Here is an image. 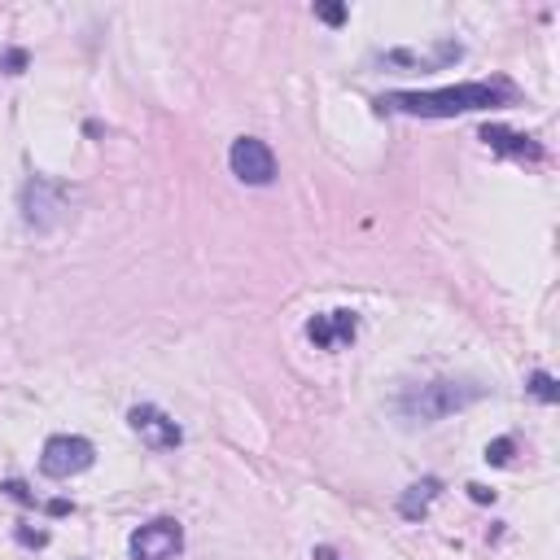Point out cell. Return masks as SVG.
Wrapping results in <instances>:
<instances>
[{"mask_svg":"<svg viewBox=\"0 0 560 560\" xmlns=\"http://www.w3.org/2000/svg\"><path fill=\"white\" fill-rule=\"evenodd\" d=\"M516 101V88L508 79H477V83H455V88H429V92H389L376 105L389 114H416V118H455L472 109H494Z\"/></svg>","mask_w":560,"mask_h":560,"instance_id":"obj_1","label":"cell"},{"mask_svg":"<svg viewBox=\"0 0 560 560\" xmlns=\"http://www.w3.org/2000/svg\"><path fill=\"white\" fill-rule=\"evenodd\" d=\"M486 389L477 381H455V376H438V381H424V385H411L402 398H398V411L411 420V424H438L464 407H472Z\"/></svg>","mask_w":560,"mask_h":560,"instance_id":"obj_2","label":"cell"},{"mask_svg":"<svg viewBox=\"0 0 560 560\" xmlns=\"http://www.w3.org/2000/svg\"><path fill=\"white\" fill-rule=\"evenodd\" d=\"M66 210H70L66 184H57V179H48V175H31V179L22 184V219H26V228L52 232V228H61Z\"/></svg>","mask_w":560,"mask_h":560,"instance_id":"obj_3","label":"cell"},{"mask_svg":"<svg viewBox=\"0 0 560 560\" xmlns=\"http://www.w3.org/2000/svg\"><path fill=\"white\" fill-rule=\"evenodd\" d=\"M92 459H96V446H92L88 438H79V433H57V438H48V442H44L39 468H44V477L66 481V477H74V472L92 468Z\"/></svg>","mask_w":560,"mask_h":560,"instance_id":"obj_4","label":"cell"},{"mask_svg":"<svg viewBox=\"0 0 560 560\" xmlns=\"http://www.w3.org/2000/svg\"><path fill=\"white\" fill-rule=\"evenodd\" d=\"M228 166H232V175H236L241 184H254V188H262V184L276 179V153H271L258 136H241V140H232V149H228Z\"/></svg>","mask_w":560,"mask_h":560,"instance_id":"obj_5","label":"cell"},{"mask_svg":"<svg viewBox=\"0 0 560 560\" xmlns=\"http://www.w3.org/2000/svg\"><path fill=\"white\" fill-rule=\"evenodd\" d=\"M184 547V529L171 516H158L131 534V560H175Z\"/></svg>","mask_w":560,"mask_h":560,"instance_id":"obj_6","label":"cell"},{"mask_svg":"<svg viewBox=\"0 0 560 560\" xmlns=\"http://www.w3.org/2000/svg\"><path fill=\"white\" fill-rule=\"evenodd\" d=\"M127 424L140 433V442H144L149 451H175V446L184 442L179 424H175V420H171L162 407H153V402H140V407H131Z\"/></svg>","mask_w":560,"mask_h":560,"instance_id":"obj_7","label":"cell"},{"mask_svg":"<svg viewBox=\"0 0 560 560\" xmlns=\"http://www.w3.org/2000/svg\"><path fill=\"white\" fill-rule=\"evenodd\" d=\"M354 332H359L354 311H324V315H315V319L306 324V337H311L319 350H337V346L354 341Z\"/></svg>","mask_w":560,"mask_h":560,"instance_id":"obj_8","label":"cell"},{"mask_svg":"<svg viewBox=\"0 0 560 560\" xmlns=\"http://www.w3.org/2000/svg\"><path fill=\"white\" fill-rule=\"evenodd\" d=\"M481 140L494 149V153H503V158H516V162H538L542 158V149L529 140V136H521V131H508V127H486L481 131Z\"/></svg>","mask_w":560,"mask_h":560,"instance_id":"obj_9","label":"cell"},{"mask_svg":"<svg viewBox=\"0 0 560 560\" xmlns=\"http://www.w3.org/2000/svg\"><path fill=\"white\" fill-rule=\"evenodd\" d=\"M438 499V481L433 477H424V481H416V486H407V494L398 499V512L407 516V521H416V516H424L429 512V503Z\"/></svg>","mask_w":560,"mask_h":560,"instance_id":"obj_10","label":"cell"},{"mask_svg":"<svg viewBox=\"0 0 560 560\" xmlns=\"http://www.w3.org/2000/svg\"><path fill=\"white\" fill-rule=\"evenodd\" d=\"M529 394H534L538 402H556V381H551V372H534V376H529Z\"/></svg>","mask_w":560,"mask_h":560,"instance_id":"obj_11","label":"cell"},{"mask_svg":"<svg viewBox=\"0 0 560 560\" xmlns=\"http://www.w3.org/2000/svg\"><path fill=\"white\" fill-rule=\"evenodd\" d=\"M508 451H512V438H499V442L486 446V459L490 464H508Z\"/></svg>","mask_w":560,"mask_h":560,"instance_id":"obj_12","label":"cell"},{"mask_svg":"<svg viewBox=\"0 0 560 560\" xmlns=\"http://www.w3.org/2000/svg\"><path fill=\"white\" fill-rule=\"evenodd\" d=\"M315 13H319V18H324V22H332V26H337V22H341V18H346V4H319V9H315Z\"/></svg>","mask_w":560,"mask_h":560,"instance_id":"obj_13","label":"cell"},{"mask_svg":"<svg viewBox=\"0 0 560 560\" xmlns=\"http://www.w3.org/2000/svg\"><path fill=\"white\" fill-rule=\"evenodd\" d=\"M4 490H9V494H13V499H18V503H35V499H31V490H26V486H22V481H9V486H4Z\"/></svg>","mask_w":560,"mask_h":560,"instance_id":"obj_14","label":"cell"},{"mask_svg":"<svg viewBox=\"0 0 560 560\" xmlns=\"http://www.w3.org/2000/svg\"><path fill=\"white\" fill-rule=\"evenodd\" d=\"M315 560H341L332 547H315Z\"/></svg>","mask_w":560,"mask_h":560,"instance_id":"obj_15","label":"cell"}]
</instances>
